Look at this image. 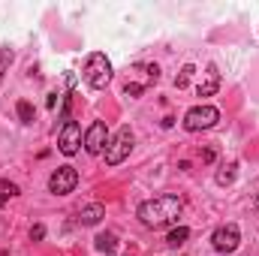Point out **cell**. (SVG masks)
<instances>
[{"instance_id":"1","label":"cell","mask_w":259,"mask_h":256,"mask_svg":"<svg viewBox=\"0 0 259 256\" xmlns=\"http://www.w3.org/2000/svg\"><path fill=\"white\" fill-rule=\"evenodd\" d=\"M181 208H184V202H181L178 196L163 193V196H154V199H148V202H142V205H139V220H142L148 229L172 226V223H178Z\"/></svg>"},{"instance_id":"2","label":"cell","mask_w":259,"mask_h":256,"mask_svg":"<svg viewBox=\"0 0 259 256\" xmlns=\"http://www.w3.org/2000/svg\"><path fill=\"white\" fill-rule=\"evenodd\" d=\"M160 81V66L157 64H133L127 69V84H124V94L127 97H142L151 84Z\"/></svg>"},{"instance_id":"3","label":"cell","mask_w":259,"mask_h":256,"mask_svg":"<svg viewBox=\"0 0 259 256\" xmlns=\"http://www.w3.org/2000/svg\"><path fill=\"white\" fill-rule=\"evenodd\" d=\"M84 81L94 91L109 88V81H112V61L103 52H91L88 55V61H84Z\"/></svg>"},{"instance_id":"4","label":"cell","mask_w":259,"mask_h":256,"mask_svg":"<svg viewBox=\"0 0 259 256\" xmlns=\"http://www.w3.org/2000/svg\"><path fill=\"white\" fill-rule=\"evenodd\" d=\"M130 151H133V130L121 127L118 133H115V139L106 145V163H109V166L124 163V160L130 157Z\"/></svg>"},{"instance_id":"5","label":"cell","mask_w":259,"mask_h":256,"mask_svg":"<svg viewBox=\"0 0 259 256\" xmlns=\"http://www.w3.org/2000/svg\"><path fill=\"white\" fill-rule=\"evenodd\" d=\"M220 121V112L214 106H193L187 115H184V130L187 133H199V130H211Z\"/></svg>"},{"instance_id":"6","label":"cell","mask_w":259,"mask_h":256,"mask_svg":"<svg viewBox=\"0 0 259 256\" xmlns=\"http://www.w3.org/2000/svg\"><path fill=\"white\" fill-rule=\"evenodd\" d=\"M75 184H78V172H75L72 166H61V169H55L52 178H49V190L55 193V196H66V193H72L75 190Z\"/></svg>"},{"instance_id":"7","label":"cell","mask_w":259,"mask_h":256,"mask_svg":"<svg viewBox=\"0 0 259 256\" xmlns=\"http://www.w3.org/2000/svg\"><path fill=\"white\" fill-rule=\"evenodd\" d=\"M238 241H241V232H238L235 223H223V226L211 235V244H214L217 253H232V250L238 247Z\"/></svg>"},{"instance_id":"8","label":"cell","mask_w":259,"mask_h":256,"mask_svg":"<svg viewBox=\"0 0 259 256\" xmlns=\"http://www.w3.org/2000/svg\"><path fill=\"white\" fill-rule=\"evenodd\" d=\"M78 145H81V127H78L75 121H64V127L58 133V148H61V154L72 157V154L78 151Z\"/></svg>"},{"instance_id":"9","label":"cell","mask_w":259,"mask_h":256,"mask_svg":"<svg viewBox=\"0 0 259 256\" xmlns=\"http://www.w3.org/2000/svg\"><path fill=\"white\" fill-rule=\"evenodd\" d=\"M106 145H109V130H106L103 121H94L84 133V151L88 154H103Z\"/></svg>"},{"instance_id":"10","label":"cell","mask_w":259,"mask_h":256,"mask_svg":"<svg viewBox=\"0 0 259 256\" xmlns=\"http://www.w3.org/2000/svg\"><path fill=\"white\" fill-rule=\"evenodd\" d=\"M217 91H220V72H217L214 64H208L205 72L199 75V81H196V94L199 97H214Z\"/></svg>"},{"instance_id":"11","label":"cell","mask_w":259,"mask_h":256,"mask_svg":"<svg viewBox=\"0 0 259 256\" xmlns=\"http://www.w3.org/2000/svg\"><path fill=\"white\" fill-rule=\"evenodd\" d=\"M103 217H106V208H103L100 202H91V205H84V208L78 211V223H81V226H97Z\"/></svg>"},{"instance_id":"12","label":"cell","mask_w":259,"mask_h":256,"mask_svg":"<svg viewBox=\"0 0 259 256\" xmlns=\"http://www.w3.org/2000/svg\"><path fill=\"white\" fill-rule=\"evenodd\" d=\"M235 175H238V163L229 160V163L220 166V172H217V184H220V187H229V184L235 181Z\"/></svg>"},{"instance_id":"13","label":"cell","mask_w":259,"mask_h":256,"mask_svg":"<svg viewBox=\"0 0 259 256\" xmlns=\"http://www.w3.org/2000/svg\"><path fill=\"white\" fill-rule=\"evenodd\" d=\"M97 250H100V253H115V250H118V238H115L112 232H100V235H97Z\"/></svg>"},{"instance_id":"14","label":"cell","mask_w":259,"mask_h":256,"mask_svg":"<svg viewBox=\"0 0 259 256\" xmlns=\"http://www.w3.org/2000/svg\"><path fill=\"white\" fill-rule=\"evenodd\" d=\"M187 238H190V229H187V226H178V229H172V232L166 235V244H169V247H181Z\"/></svg>"},{"instance_id":"15","label":"cell","mask_w":259,"mask_h":256,"mask_svg":"<svg viewBox=\"0 0 259 256\" xmlns=\"http://www.w3.org/2000/svg\"><path fill=\"white\" fill-rule=\"evenodd\" d=\"M15 109H18V118H21L24 124H33V115H36V112H33V106H30L27 100H18Z\"/></svg>"},{"instance_id":"16","label":"cell","mask_w":259,"mask_h":256,"mask_svg":"<svg viewBox=\"0 0 259 256\" xmlns=\"http://www.w3.org/2000/svg\"><path fill=\"white\" fill-rule=\"evenodd\" d=\"M193 72H196V66L187 64L181 72H178V75H175V88H178V91H181V88H187V81H190V75H193Z\"/></svg>"},{"instance_id":"17","label":"cell","mask_w":259,"mask_h":256,"mask_svg":"<svg viewBox=\"0 0 259 256\" xmlns=\"http://www.w3.org/2000/svg\"><path fill=\"white\" fill-rule=\"evenodd\" d=\"M12 196H18V187L9 184V181H0V205H3L6 199H12Z\"/></svg>"},{"instance_id":"18","label":"cell","mask_w":259,"mask_h":256,"mask_svg":"<svg viewBox=\"0 0 259 256\" xmlns=\"http://www.w3.org/2000/svg\"><path fill=\"white\" fill-rule=\"evenodd\" d=\"M9 64H12V52H9V49H0V81H3V75H6Z\"/></svg>"},{"instance_id":"19","label":"cell","mask_w":259,"mask_h":256,"mask_svg":"<svg viewBox=\"0 0 259 256\" xmlns=\"http://www.w3.org/2000/svg\"><path fill=\"white\" fill-rule=\"evenodd\" d=\"M214 160H217L214 148H205V151H202V163H214Z\"/></svg>"},{"instance_id":"20","label":"cell","mask_w":259,"mask_h":256,"mask_svg":"<svg viewBox=\"0 0 259 256\" xmlns=\"http://www.w3.org/2000/svg\"><path fill=\"white\" fill-rule=\"evenodd\" d=\"M42 235H46V226H33V229H30V238H33V241H39Z\"/></svg>"},{"instance_id":"21","label":"cell","mask_w":259,"mask_h":256,"mask_svg":"<svg viewBox=\"0 0 259 256\" xmlns=\"http://www.w3.org/2000/svg\"><path fill=\"white\" fill-rule=\"evenodd\" d=\"M256 208H259V196H256Z\"/></svg>"}]
</instances>
